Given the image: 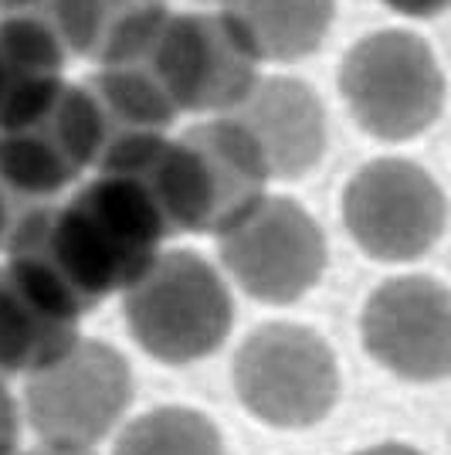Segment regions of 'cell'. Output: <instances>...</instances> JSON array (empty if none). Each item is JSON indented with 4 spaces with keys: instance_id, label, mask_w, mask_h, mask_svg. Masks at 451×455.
I'll return each instance as SVG.
<instances>
[{
    "instance_id": "obj_1",
    "label": "cell",
    "mask_w": 451,
    "mask_h": 455,
    "mask_svg": "<svg viewBox=\"0 0 451 455\" xmlns=\"http://www.w3.org/2000/svg\"><path fill=\"white\" fill-rule=\"evenodd\" d=\"M156 204L170 238L221 235L268 194V167L251 136L231 116H207L180 136H167L130 167Z\"/></svg>"
},
{
    "instance_id": "obj_2",
    "label": "cell",
    "mask_w": 451,
    "mask_h": 455,
    "mask_svg": "<svg viewBox=\"0 0 451 455\" xmlns=\"http://www.w3.org/2000/svg\"><path fill=\"white\" fill-rule=\"evenodd\" d=\"M336 89L350 119L380 143H407L445 113L448 82L434 44L411 28H376L339 58Z\"/></svg>"
},
{
    "instance_id": "obj_3",
    "label": "cell",
    "mask_w": 451,
    "mask_h": 455,
    "mask_svg": "<svg viewBox=\"0 0 451 455\" xmlns=\"http://www.w3.org/2000/svg\"><path fill=\"white\" fill-rule=\"evenodd\" d=\"M119 296L132 340L160 363L204 361L234 320L225 279L190 248H163Z\"/></svg>"
},
{
    "instance_id": "obj_4",
    "label": "cell",
    "mask_w": 451,
    "mask_h": 455,
    "mask_svg": "<svg viewBox=\"0 0 451 455\" xmlns=\"http://www.w3.org/2000/svg\"><path fill=\"white\" fill-rule=\"evenodd\" d=\"M136 65L150 72L177 116L231 113L262 76V61L221 7L170 11Z\"/></svg>"
},
{
    "instance_id": "obj_5",
    "label": "cell",
    "mask_w": 451,
    "mask_h": 455,
    "mask_svg": "<svg viewBox=\"0 0 451 455\" xmlns=\"http://www.w3.org/2000/svg\"><path fill=\"white\" fill-rule=\"evenodd\" d=\"M234 387L251 415L275 428H309L336 408L339 371L320 333L265 323L238 350Z\"/></svg>"
},
{
    "instance_id": "obj_6",
    "label": "cell",
    "mask_w": 451,
    "mask_h": 455,
    "mask_svg": "<svg viewBox=\"0 0 451 455\" xmlns=\"http://www.w3.org/2000/svg\"><path fill=\"white\" fill-rule=\"evenodd\" d=\"M350 238L376 262H414L445 235V190L424 167L404 156L363 164L339 197Z\"/></svg>"
},
{
    "instance_id": "obj_7",
    "label": "cell",
    "mask_w": 451,
    "mask_h": 455,
    "mask_svg": "<svg viewBox=\"0 0 451 455\" xmlns=\"http://www.w3.org/2000/svg\"><path fill=\"white\" fill-rule=\"evenodd\" d=\"M132 401V374L109 343L78 337L58 361L24 378V415L44 445L92 449Z\"/></svg>"
},
{
    "instance_id": "obj_8",
    "label": "cell",
    "mask_w": 451,
    "mask_h": 455,
    "mask_svg": "<svg viewBox=\"0 0 451 455\" xmlns=\"http://www.w3.org/2000/svg\"><path fill=\"white\" fill-rule=\"evenodd\" d=\"M227 275L262 303H296L326 272V235L296 197L265 194L238 225L218 235Z\"/></svg>"
},
{
    "instance_id": "obj_9",
    "label": "cell",
    "mask_w": 451,
    "mask_h": 455,
    "mask_svg": "<svg viewBox=\"0 0 451 455\" xmlns=\"http://www.w3.org/2000/svg\"><path fill=\"white\" fill-rule=\"evenodd\" d=\"M363 347L397 378L441 380L451 367L448 289L424 275L387 279L363 306Z\"/></svg>"
},
{
    "instance_id": "obj_10",
    "label": "cell",
    "mask_w": 451,
    "mask_h": 455,
    "mask_svg": "<svg viewBox=\"0 0 451 455\" xmlns=\"http://www.w3.org/2000/svg\"><path fill=\"white\" fill-rule=\"evenodd\" d=\"M231 116L262 153L272 180H302L322 164L329 123L322 99L296 76H258Z\"/></svg>"
},
{
    "instance_id": "obj_11",
    "label": "cell",
    "mask_w": 451,
    "mask_h": 455,
    "mask_svg": "<svg viewBox=\"0 0 451 455\" xmlns=\"http://www.w3.org/2000/svg\"><path fill=\"white\" fill-rule=\"evenodd\" d=\"M75 340L78 316L44 303L31 285L0 266V384L48 367Z\"/></svg>"
},
{
    "instance_id": "obj_12",
    "label": "cell",
    "mask_w": 451,
    "mask_h": 455,
    "mask_svg": "<svg viewBox=\"0 0 451 455\" xmlns=\"http://www.w3.org/2000/svg\"><path fill=\"white\" fill-rule=\"evenodd\" d=\"M231 24L265 65H296L333 35L336 0H225Z\"/></svg>"
},
{
    "instance_id": "obj_13",
    "label": "cell",
    "mask_w": 451,
    "mask_h": 455,
    "mask_svg": "<svg viewBox=\"0 0 451 455\" xmlns=\"http://www.w3.org/2000/svg\"><path fill=\"white\" fill-rule=\"evenodd\" d=\"M113 455H225L218 425L194 408H156L132 418Z\"/></svg>"
},
{
    "instance_id": "obj_14",
    "label": "cell",
    "mask_w": 451,
    "mask_h": 455,
    "mask_svg": "<svg viewBox=\"0 0 451 455\" xmlns=\"http://www.w3.org/2000/svg\"><path fill=\"white\" fill-rule=\"evenodd\" d=\"M20 442V415L11 398L7 384H0V455H18Z\"/></svg>"
},
{
    "instance_id": "obj_15",
    "label": "cell",
    "mask_w": 451,
    "mask_h": 455,
    "mask_svg": "<svg viewBox=\"0 0 451 455\" xmlns=\"http://www.w3.org/2000/svg\"><path fill=\"white\" fill-rule=\"evenodd\" d=\"M376 4H384L391 14L404 20H434L448 11L451 0H376Z\"/></svg>"
},
{
    "instance_id": "obj_16",
    "label": "cell",
    "mask_w": 451,
    "mask_h": 455,
    "mask_svg": "<svg viewBox=\"0 0 451 455\" xmlns=\"http://www.w3.org/2000/svg\"><path fill=\"white\" fill-rule=\"evenodd\" d=\"M18 455H95L92 449H72V445H44L41 442L35 452H18Z\"/></svg>"
},
{
    "instance_id": "obj_17",
    "label": "cell",
    "mask_w": 451,
    "mask_h": 455,
    "mask_svg": "<svg viewBox=\"0 0 451 455\" xmlns=\"http://www.w3.org/2000/svg\"><path fill=\"white\" fill-rule=\"evenodd\" d=\"M353 455H421V452L411 449V445H394V442H387V445H374V449H363V452H353Z\"/></svg>"
},
{
    "instance_id": "obj_18",
    "label": "cell",
    "mask_w": 451,
    "mask_h": 455,
    "mask_svg": "<svg viewBox=\"0 0 451 455\" xmlns=\"http://www.w3.org/2000/svg\"><path fill=\"white\" fill-rule=\"evenodd\" d=\"M194 4H201V7H221L225 0H194Z\"/></svg>"
}]
</instances>
